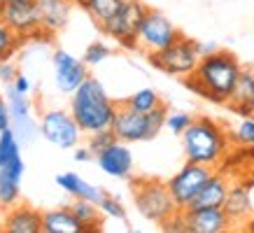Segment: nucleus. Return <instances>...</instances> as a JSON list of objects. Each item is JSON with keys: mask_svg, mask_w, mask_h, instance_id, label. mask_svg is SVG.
<instances>
[{"mask_svg": "<svg viewBox=\"0 0 254 233\" xmlns=\"http://www.w3.org/2000/svg\"><path fill=\"white\" fill-rule=\"evenodd\" d=\"M240 72H243V65L238 58L226 49H217V52L200 58L198 68L191 75L182 77V84L205 101L226 105Z\"/></svg>", "mask_w": 254, "mask_h": 233, "instance_id": "nucleus-1", "label": "nucleus"}, {"mask_svg": "<svg viewBox=\"0 0 254 233\" xmlns=\"http://www.w3.org/2000/svg\"><path fill=\"white\" fill-rule=\"evenodd\" d=\"M231 131L212 116H196L182 133V149L187 161L219 168L231 149Z\"/></svg>", "mask_w": 254, "mask_h": 233, "instance_id": "nucleus-2", "label": "nucleus"}, {"mask_svg": "<svg viewBox=\"0 0 254 233\" xmlns=\"http://www.w3.org/2000/svg\"><path fill=\"white\" fill-rule=\"evenodd\" d=\"M117 105L119 103L112 101L105 91V86L91 75L79 84V89L70 98V112L77 119L82 133H86V135L103 131V128H112Z\"/></svg>", "mask_w": 254, "mask_h": 233, "instance_id": "nucleus-3", "label": "nucleus"}, {"mask_svg": "<svg viewBox=\"0 0 254 233\" xmlns=\"http://www.w3.org/2000/svg\"><path fill=\"white\" fill-rule=\"evenodd\" d=\"M133 203L145 219L161 226L175 212H180L175 198L166 182L159 179H135L133 182Z\"/></svg>", "mask_w": 254, "mask_h": 233, "instance_id": "nucleus-4", "label": "nucleus"}, {"mask_svg": "<svg viewBox=\"0 0 254 233\" xmlns=\"http://www.w3.org/2000/svg\"><path fill=\"white\" fill-rule=\"evenodd\" d=\"M200 58L203 56L198 52V40H191L187 35H180L173 45H168L161 52L147 54V61H149L152 68L161 70L166 75H173V77L191 75L193 70L198 68Z\"/></svg>", "mask_w": 254, "mask_h": 233, "instance_id": "nucleus-5", "label": "nucleus"}, {"mask_svg": "<svg viewBox=\"0 0 254 233\" xmlns=\"http://www.w3.org/2000/svg\"><path fill=\"white\" fill-rule=\"evenodd\" d=\"M147 9L149 7L140 0H126L124 7L98 28L124 49H138V31L142 26Z\"/></svg>", "mask_w": 254, "mask_h": 233, "instance_id": "nucleus-6", "label": "nucleus"}, {"mask_svg": "<svg viewBox=\"0 0 254 233\" xmlns=\"http://www.w3.org/2000/svg\"><path fill=\"white\" fill-rule=\"evenodd\" d=\"M212 173H215V168H210V166L187 161L185 166L166 182L170 189V194H173V198H175V203H177V208L180 210L189 208L191 201L198 196V191L205 186V182L212 177Z\"/></svg>", "mask_w": 254, "mask_h": 233, "instance_id": "nucleus-7", "label": "nucleus"}, {"mask_svg": "<svg viewBox=\"0 0 254 233\" xmlns=\"http://www.w3.org/2000/svg\"><path fill=\"white\" fill-rule=\"evenodd\" d=\"M40 133L47 142H52L59 149H75L79 138H82V128H79L77 119L72 112L65 110H47L40 116Z\"/></svg>", "mask_w": 254, "mask_h": 233, "instance_id": "nucleus-8", "label": "nucleus"}, {"mask_svg": "<svg viewBox=\"0 0 254 233\" xmlns=\"http://www.w3.org/2000/svg\"><path fill=\"white\" fill-rule=\"evenodd\" d=\"M180 35L182 33L177 31V26L166 14L156 12V9H147L142 26L138 31V52H142V54L161 52L168 45H173Z\"/></svg>", "mask_w": 254, "mask_h": 233, "instance_id": "nucleus-9", "label": "nucleus"}, {"mask_svg": "<svg viewBox=\"0 0 254 233\" xmlns=\"http://www.w3.org/2000/svg\"><path fill=\"white\" fill-rule=\"evenodd\" d=\"M112 131H115L117 138L124 140V142H145V140H154L152 128H149V115L128 108L126 103H119V105H117Z\"/></svg>", "mask_w": 254, "mask_h": 233, "instance_id": "nucleus-10", "label": "nucleus"}, {"mask_svg": "<svg viewBox=\"0 0 254 233\" xmlns=\"http://www.w3.org/2000/svg\"><path fill=\"white\" fill-rule=\"evenodd\" d=\"M52 63H54V82L59 86V91L63 93L72 96L79 89V84L89 77V70H86L89 65L65 49H56L52 56Z\"/></svg>", "mask_w": 254, "mask_h": 233, "instance_id": "nucleus-11", "label": "nucleus"}, {"mask_svg": "<svg viewBox=\"0 0 254 233\" xmlns=\"http://www.w3.org/2000/svg\"><path fill=\"white\" fill-rule=\"evenodd\" d=\"M2 19L7 21V26L14 33H19L21 38H33L35 33L42 28L40 21V9L35 0H21V2H7Z\"/></svg>", "mask_w": 254, "mask_h": 233, "instance_id": "nucleus-12", "label": "nucleus"}, {"mask_svg": "<svg viewBox=\"0 0 254 233\" xmlns=\"http://www.w3.org/2000/svg\"><path fill=\"white\" fill-rule=\"evenodd\" d=\"M96 163L98 168L110 177L117 179H128L133 173V154L128 149V142L117 140L108 149H103L100 154H96Z\"/></svg>", "mask_w": 254, "mask_h": 233, "instance_id": "nucleus-13", "label": "nucleus"}, {"mask_svg": "<svg viewBox=\"0 0 254 233\" xmlns=\"http://www.w3.org/2000/svg\"><path fill=\"white\" fill-rule=\"evenodd\" d=\"M187 231L189 233H224L233 226L231 217L224 208H200L185 210Z\"/></svg>", "mask_w": 254, "mask_h": 233, "instance_id": "nucleus-14", "label": "nucleus"}, {"mask_svg": "<svg viewBox=\"0 0 254 233\" xmlns=\"http://www.w3.org/2000/svg\"><path fill=\"white\" fill-rule=\"evenodd\" d=\"M23 177V159L16 154L7 163L0 166V205L12 208L19 201V184Z\"/></svg>", "mask_w": 254, "mask_h": 233, "instance_id": "nucleus-15", "label": "nucleus"}, {"mask_svg": "<svg viewBox=\"0 0 254 233\" xmlns=\"http://www.w3.org/2000/svg\"><path fill=\"white\" fill-rule=\"evenodd\" d=\"M2 231L42 233V212L28 208V205H12L2 217Z\"/></svg>", "mask_w": 254, "mask_h": 233, "instance_id": "nucleus-16", "label": "nucleus"}, {"mask_svg": "<svg viewBox=\"0 0 254 233\" xmlns=\"http://www.w3.org/2000/svg\"><path fill=\"white\" fill-rule=\"evenodd\" d=\"M231 182L224 173H212V177L205 182V186L198 191V196L191 201L187 210H200V208H224V201L229 196Z\"/></svg>", "mask_w": 254, "mask_h": 233, "instance_id": "nucleus-17", "label": "nucleus"}, {"mask_svg": "<svg viewBox=\"0 0 254 233\" xmlns=\"http://www.w3.org/2000/svg\"><path fill=\"white\" fill-rule=\"evenodd\" d=\"M40 9V21L47 33L56 35L63 31L70 21V12H72V2L70 0H35Z\"/></svg>", "mask_w": 254, "mask_h": 233, "instance_id": "nucleus-18", "label": "nucleus"}, {"mask_svg": "<svg viewBox=\"0 0 254 233\" xmlns=\"http://www.w3.org/2000/svg\"><path fill=\"white\" fill-rule=\"evenodd\" d=\"M252 98H254V70L243 68L238 82H236L231 96H229V101H226V108L240 116L254 115Z\"/></svg>", "mask_w": 254, "mask_h": 233, "instance_id": "nucleus-19", "label": "nucleus"}, {"mask_svg": "<svg viewBox=\"0 0 254 233\" xmlns=\"http://www.w3.org/2000/svg\"><path fill=\"white\" fill-rule=\"evenodd\" d=\"M224 210L231 217L233 224H247V219L252 217V212H254L250 189L245 184H231L229 196L224 201Z\"/></svg>", "mask_w": 254, "mask_h": 233, "instance_id": "nucleus-20", "label": "nucleus"}, {"mask_svg": "<svg viewBox=\"0 0 254 233\" xmlns=\"http://www.w3.org/2000/svg\"><path fill=\"white\" fill-rule=\"evenodd\" d=\"M56 184L61 186L68 196H72V198H84V201H91L96 205L105 196V191L100 186L86 182L84 177H79L77 173H61V175H56Z\"/></svg>", "mask_w": 254, "mask_h": 233, "instance_id": "nucleus-21", "label": "nucleus"}, {"mask_svg": "<svg viewBox=\"0 0 254 233\" xmlns=\"http://www.w3.org/2000/svg\"><path fill=\"white\" fill-rule=\"evenodd\" d=\"M42 233H86V226L65 208L42 212Z\"/></svg>", "mask_w": 254, "mask_h": 233, "instance_id": "nucleus-22", "label": "nucleus"}, {"mask_svg": "<svg viewBox=\"0 0 254 233\" xmlns=\"http://www.w3.org/2000/svg\"><path fill=\"white\" fill-rule=\"evenodd\" d=\"M68 210L86 226V231H100V224H103L100 215H103V212H100V208L96 203L84 201V198H72Z\"/></svg>", "mask_w": 254, "mask_h": 233, "instance_id": "nucleus-23", "label": "nucleus"}, {"mask_svg": "<svg viewBox=\"0 0 254 233\" xmlns=\"http://www.w3.org/2000/svg\"><path fill=\"white\" fill-rule=\"evenodd\" d=\"M124 2H126V0H86L84 9L89 12V16H91L98 26H103V23L110 21V19L124 7Z\"/></svg>", "mask_w": 254, "mask_h": 233, "instance_id": "nucleus-24", "label": "nucleus"}, {"mask_svg": "<svg viewBox=\"0 0 254 233\" xmlns=\"http://www.w3.org/2000/svg\"><path fill=\"white\" fill-rule=\"evenodd\" d=\"M122 103H126L128 108L138 110V112H152V110L159 108L163 101L154 89H140V91H135L133 96H128V98Z\"/></svg>", "mask_w": 254, "mask_h": 233, "instance_id": "nucleus-25", "label": "nucleus"}, {"mask_svg": "<svg viewBox=\"0 0 254 233\" xmlns=\"http://www.w3.org/2000/svg\"><path fill=\"white\" fill-rule=\"evenodd\" d=\"M7 103H9V115L12 119H16L19 124H31V103L26 101V96L12 89L9 84L7 89Z\"/></svg>", "mask_w": 254, "mask_h": 233, "instance_id": "nucleus-26", "label": "nucleus"}, {"mask_svg": "<svg viewBox=\"0 0 254 233\" xmlns=\"http://www.w3.org/2000/svg\"><path fill=\"white\" fill-rule=\"evenodd\" d=\"M19 45H21V35L12 31L7 21L0 16V61H9L19 49Z\"/></svg>", "mask_w": 254, "mask_h": 233, "instance_id": "nucleus-27", "label": "nucleus"}, {"mask_svg": "<svg viewBox=\"0 0 254 233\" xmlns=\"http://www.w3.org/2000/svg\"><path fill=\"white\" fill-rule=\"evenodd\" d=\"M231 140L243 147H254V115H247L231 131Z\"/></svg>", "mask_w": 254, "mask_h": 233, "instance_id": "nucleus-28", "label": "nucleus"}, {"mask_svg": "<svg viewBox=\"0 0 254 233\" xmlns=\"http://www.w3.org/2000/svg\"><path fill=\"white\" fill-rule=\"evenodd\" d=\"M193 119H196V116L189 115V112H182V110H168V116H166V128H168L173 135H180V138H182V133L191 126Z\"/></svg>", "mask_w": 254, "mask_h": 233, "instance_id": "nucleus-29", "label": "nucleus"}, {"mask_svg": "<svg viewBox=\"0 0 254 233\" xmlns=\"http://www.w3.org/2000/svg\"><path fill=\"white\" fill-rule=\"evenodd\" d=\"M16 154H21V149H19V140H16L14 131L12 128L0 131V166L7 163L9 159H14Z\"/></svg>", "mask_w": 254, "mask_h": 233, "instance_id": "nucleus-30", "label": "nucleus"}, {"mask_svg": "<svg viewBox=\"0 0 254 233\" xmlns=\"http://www.w3.org/2000/svg\"><path fill=\"white\" fill-rule=\"evenodd\" d=\"M117 133L112 131V128H103V131H96V133H91L89 135V142H86V147L93 152V156L96 154H100L103 149H108L112 142H117Z\"/></svg>", "mask_w": 254, "mask_h": 233, "instance_id": "nucleus-31", "label": "nucleus"}, {"mask_svg": "<svg viewBox=\"0 0 254 233\" xmlns=\"http://www.w3.org/2000/svg\"><path fill=\"white\" fill-rule=\"evenodd\" d=\"M110 54H112V49H110L105 42L96 40V42H91V45L86 47V52H84V56H82V61H84L86 65H100V63L105 61V58H110Z\"/></svg>", "mask_w": 254, "mask_h": 233, "instance_id": "nucleus-32", "label": "nucleus"}, {"mask_svg": "<svg viewBox=\"0 0 254 233\" xmlns=\"http://www.w3.org/2000/svg\"><path fill=\"white\" fill-rule=\"evenodd\" d=\"M100 212L105 215V217H112V219H119V222H126L128 219V215H126V208L122 205V201L119 198H115V196H103V201L98 203Z\"/></svg>", "mask_w": 254, "mask_h": 233, "instance_id": "nucleus-33", "label": "nucleus"}, {"mask_svg": "<svg viewBox=\"0 0 254 233\" xmlns=\"http://www.w3.org/2000/svg\"><path fill=\"white\" fill-rule=\"evenodd\" d=\"M163 231L168 233H189L187 231V219H185V210H180V212H175L170 219H166L161 224Z\"/></svg>", "mask_w": 254, "mask_h": 233, "instance_id": "nucleus-34", "label": "nucleus"}, {"mask_svg": "<svg viewBox=\"0 0 254 233\" xmlns=\"http://www.w3.org/2000/svg\"><path fill=\"white\" fill-rule=\"evenodd\" d=\"M12 128V115H9V103L7 98L0 93V131Z\"/></svg>", "mask_w": 254, "mask_h": 233, "instance_id": "nucleus-35", "label": "nucleus"}, {"mask_svg": "<svg viewBox=\"0 0 254 233\" xmlns=\"http://www.w3.org/2000/svg\"><path fill=\"white\" fill-rule=\"evenodd\" d=\"M16 68L9 61H0V82H14Z\"/></svg>", "mask_w": 254, "mask_h": 233, "instance_id": "nucleus-36", "label": "nucleus"}, {"mask_svg": "<svg viewBox=\"0 0 254 233\" xmlns=\"http://www.w3.org/2000/svg\"><path fill=\"white\" fill-rule=\"evenodd\" d=\"M12 89H14V91H19V93H23V96H26V93L31 91V82H28V77H26V75H19V72H16L14 82H12Z\"/></svg>", "mask_w": 254, "mask_h": 233, "instance_id": "nucleus-37", "label": "nucleus"}, {"mask_svg": "<svg viewBox=\"0 0 254 233\" xmlns=\"http://www.w3.org/2000/svg\"><path fill=\"white\" fill-rule=\"evenodd\" d=\"M72 159H75L77 163H86V161H91V159H96V156H93V152L89 147H75Z\"/></svg>", "mask_w": 254, "mask_h": 233, "instance_id": "nucleus-38", "label": "nucleus"}, {"mask_svg": "<svg viewBox=\"0 0 254 233\" xmlns=\"http://www.w3.org/2000/svg\"><path fill=\"white\" fill-rule=\"evenodd\" d=\"M219 47L217 45H212V42H198V52H200V56H208V54H212V52H217Z\"/></svg>", "mask_w": 254, "mask_h": 233, "instance_id": "nucleus-39", "label": "nucleus"}, {"mask_svg": "<svg viewBox=\"0 0 254 233\" xmlns=\"http://www.w3.org/2000/svg\"><path fill=\"white\" fill-rule=\"evenodd\" d=\"M247 229H250V231H254V212H252V217L247 219Z\"/></svg>", "mask_w": 254, "mask_h": 233, "instance_id": "nucleus-40", "label": "nucleus"}, {"mask_svg": "<svg viewBox=\"0 0 254 233\" xmlns=\"http://www.w3.org/2000/svg\"><path fill=\"white\" fill-rule=\"evenodd\" d=\"M70 2H72V5H79V7H84L86 0H70Z\"/></svg>", "mask_w": 254, "mask_h": 233, "instance_id": "nucleus-41", "label": "nucleus"}, {"mask_svg": "<svg viewBox=\"0 0 254 233\" xmlns=\"http://www.w3.org/2000/svg\"><path fill=\"white\" fill-rule=\"evenodd\" d=\"M5 5H7V2H5V0H0V16H2V12H5Z\"/></svg>", "mask_w": 254, "mask_h": 233, "instance_id": "nucleus-42", "label": "nucleus"}, {"mask_svg": "<svg viewBox=\"0 0 254 233\" xmlns=\"http://www.w3.org/2000/svg\"><path fill=\"white\" fill-rule=\"evenodd\" d=\"M5 2H21V0H5Z\"/></svg>", "mask_w": 254, "mask_h": 233, "instance_id": "nucleus-43", "label": "nucleus"}, {"mask_svg": "<svg viewBox=\"0 0 254 233\" xmlns=\"http://www.w3.org/2000/svg\"><path fill=\"white\" fill-rule=\"evenodd\" d=\"M252 110H254V98H252Z\"/></svg>", "mask_w": 254, "mask_h": 233, "instance_id": "nucleus-44", "label": "nucleus"}]
</instances>
